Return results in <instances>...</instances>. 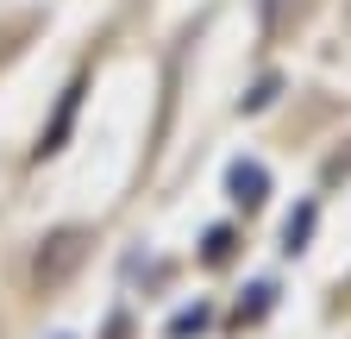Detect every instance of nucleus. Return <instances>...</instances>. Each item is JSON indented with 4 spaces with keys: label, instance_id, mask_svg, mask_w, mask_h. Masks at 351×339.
<instances>
[{
    "label": "nucleus",
    "instance_id": "3",
    "mask_svg": "<svg viewBox=\"0 0 351 339\" xmlns=\"http://www.w3.org/2000/svg\"><path fill=\"white\" fill-rule=\"evenodd\" d=\"M270 295H276L270 283H257V289H251V302H239V320H263V314H270Z\"/></svg>",
    "mask_w": 351,
    "mask_h": 339
},
{
    "label": "nucleus",
    "instance_id": "2",
    "mask_svg": "<svg viewBox=\"0 0 351 339\" xmlns=\"http://www.w3.org/2000/svg\"><path fill=\"white\" fill-rule=\"evenodd\" d=\"M307 233H314V201L289 214V226H282V245H289V251H301V245H307Z\"/></svg>",
    "mask_w": 351,
    "mask_h": 339
},
{
    "label": "nucleus",
    "instance_id": "1",
    "mask_svg": "<svg viewBox=\"0 0 351 339\" xmlns=\"http://www.w3.org/2000/svg\"><path fill=\"white\" fill-rule=\"evenodd\" d=\"M226 189H232V201L257 207V201H263V189H270V176H263V163H232V176H226Z\"/></svg>",
    "mask_w": 351,
    "mask_h": 339
}]
</instances>
